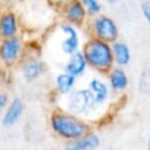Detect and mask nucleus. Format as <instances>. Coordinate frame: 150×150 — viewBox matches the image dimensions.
Wrapping results in <instances>:
<instances>
[{
	"mask_svg": "<svg viewBox=\"0 0 150 150\" xmlns=\"http://www.w3.org/2000/svg\"><path fill=\"white\" fill-rule=\"evenodd\" d=\"M141 9H142V13H143L145 20L150 23V0H144L141 4Z\"/></svg>",
	"mask_w": 150,
	"mask_h": 150,
	"instance_id": "nucleus-18",
	"label": "nucleus"
},
{
	"mask_svg": "<svg viewBox=\"0 0 150 150\" xmlns=\"http://www.w3.org/2000/svg\"><path fill=\"white\" fill-rule=\"evenodd\" d=\"M111 50H112V56L114 60L118 63V64H127L130 61V50L129 47L121 41H114L112 46H111Z\"/></svg>",
	"mask_w": 150,
	"mask_h": 150,
	"instance_id": "nucleus-10",
	"label": "nucleus"
},
{
	"mask_svg": "<svg viewBox=\"0 0 150 150\" xmlns=\"http://www.w3.org/2000/svg\"><path fill=\"white\" fill-rule=\"evenodd\" d=\"M70 0H47V2L49 4V6H52L53 8L60 11L61 8H63Z\"/></svg>",
	"mask_w": 150,
	"mask_h": 150,
	"instance_id": "nucleus-19",
	"label": "nucleus"
},
{
	"mask_svg": "<svg viewBox=\"0 0 150 150\" xmlns=\"http://www.w3.org/2000/svg\"><path fill=\"white\" fill-rule=\"evenodd\" d=\"M6 101H7V96L5 95V94H2V93H0V110L5 107V104H6Z\"/></svg>",
	"mask_w": 150,
	"mask_h": 150,
	"instance_id": "nucleus-20",
	"label": "nucleus"
},
{
	"mask_svg": "<svg viewBox=\"0 0 150 150\" xmlns=\"http://www.w3.org/2000/svg\"><path fill=\"white\" fill-rule=\"evenodd\" d=\"M90 27L94 38L112 43L118 38V27L114 19L105 14H97L91 16Z\"/></svg>",
	"mask_w": 150,
	"mask_h": 150,
	"instance_id": "nucleus-3",
	"label": "nucleus"
},
{
	"mask_svg": "<svg viewBox=\"0 0 150 150\" xmlns=\"http://www.w3.org/2000/svg\"><path fill=\"white\" fill-rule=\"evenodd\" d=\"M20 23L18 14L9 9L5 8L0 12V38L7 39L12 36H16L19 33Z\"/></svg>",
	"mask_w": 150,
	"mask_h": 150,
	"instance_id": "nucleus-5",
	"label": "nucleus"
},
{
	"mask_svg": "<svg viewBox=\"0 0 150 150\" xmlns=\"http://www.w3.org/2000/svg\"><path fill=\"white\" fill-rule=\"evenodd\" d=\"M148 150H150V138H149V143H148Z\"/></svg>",
	"mask_w": 150,
	"mask_h": 150,
	"instance_id": "nucleus-23",
	"label": "nucleus"
},
{
	"mask_svg": "<svg viewBox=\"0 0 150 150\" xmlns=\"http://www.w3.org/2000/svg\"><path fill=\"white\" fill-rule=\"evenodd\" d=\"M89 16L97 15L102 12V4L100 0H80Z\"/></svg>",
	"mask_w": 150,
	"mask_h": 150,
	"instance_id": "nucleus-14",
	"label": "nucleus"
},
{
	"mask_svg": "<svg viewBox=\"0 0 150 150\" xmlns=\"http://www.w3.org/2000/svg\"><path fill=\"white\" fill-rule=\"evenodd\" d=\"M53 129L66 138H79L84 135L87 127L73 116L55 114L52 117Z\"/></svg>",
	"mask_w": 150,
	"mask_h": 150,
	"instance_id": "nucleus-2",
	"label": "nucleus"
},
{
	"mask_svg": "<svg viewBox=\"0 0 150 150\" xmlns=\"http://www.w3.org/2000/svg\"><path fill=\"white\" fill-rule=\"evenodd\" d=\"M94 103V96L88 90H79L70 97V107L73 110L83 112Z\"/></svg>",
	"mask_w": 150,
	"mask_h": 150,
	"instance_id": "nucleus-8",
	"label": "nucleus"
},
{
	"mask_svg": "<svg viewBox=\"0 0 150 150\" xmlns=\"http://www.w3.org/2000/svg\"><path fill=\"white\" fill-rule=\"evenodd\" d=\"M22 109H23V107H22L21 101L19 98L14 100L13 103L11 104V107L8 108L5 117H4V124L5 125H12V124H14L18 121V118L20 117V115L22 112Z\"/></svg>",
	"mask_w": 150,
	"mask_h": 150,
	"instance_id": "nucleus-12",
	"label": "nucleus"
},
{
	"mask_svg": "<svg viewBox=\"0 0 150 150\" xmlns=\"http://www.w3.org/2000/svg\"><path fill=\"white\" fill-rule=\"evenodd\" d=\"M60 13L66 22L74 26H81L87 20V12L80 0H70L63 8L60 9Z\"/></svg>",
	"mask_w": 150,
	"mask_h": 150,
	"instance_id": "nucleus-4",
	"label": "nucleus"
},
{
	"mask_svg": "<svg viewBox=\"0 0 150 150\" xmlns=\"http://www.w3.org/2000/svg\"><path fill=\"white\" fill-rule=\"evenodd\" d=\"M43 70V64L40 61H30L29 63H27V66L25 67V77L28 80H33L36 76H39L41 74V71Z\"/></svg>",
	"mask_w": 150,
	"mask_h": 150,
	"instance_id": "nucleus-13",
	"label": "nucleus"
},
{
	"mask_svg": "<svg viewBox=\"0 0 150 150\" xmlns=\"http://www.w3.org/2000/svg\"><path fill=\"white\" fill-rule=\"evenodd\" d=\"M105 2H108V4H110V5H114V4L117 2V0H105Z\"/></svg>",
	"mask_w": 150,
	"mask_h": 150,
	"instance_id": "nucleus-21",
	"label": "nucleus"
},
{
	"mask_svg": "<svg viewBox=\"0 0 150 150\" xmlns=\"http://www.w3.org/2000/svg\"><path fill=\"white\" fill-rule=\"evenodd\" d=\"M74 80H75V76L71 75V74H61L57 76L56 79V82H57V87L59 89L62 91V93H66L68 91L71 86L74 84Z\"/></svg>",
	"mask_w": 150,
	"mask_h": 150,
	"instance_id": "nucleus-15",
	"label": "nucleus"
},
{
	"mask_svg": "<svg viewBox=\"0 0 150 150\" xmlns=\"http://www.w3.org/2000/svg\"><path fill=\"white\" fill-rule=\"evenodd\" d=\"M22 48L21 40L16 36L2 39L0 43V57L6 62H13L19 56Z\"/></svg>",
	"mask_w": 150,
	"mask_h": 150,
	"instance_id": "nucleus-6",
	"label": "nucleus"
},
{
	"mask_svg": "<svg viewBox=\"0 0 150 150\" xmlns=\"http://www.w3.org/2000/svg\"><path fill=\"white\" fill-rule=\"evenodd\" d=\"M98 145V138L95 135L86 136L79 141L71 142L68 144L67 150H94Z\"/></svg>",
	"mask_w": 150,
	"mask_h": 150,
	"instance_id": "nucleus-11",
	"label": "nucleus"
},
{
	"mask_svg": "<svg viewBox=\"0 0 150 150\" xmlns=\"http://www.w3.org/2000/svg\"><path fill=\"white\" fill-rule=\"evenodd\" d=\"M111 84L115 89H122L127 86V76L122 69H115L111 74Z\"/></svg>",
	"mask_w": 150,
	"mask_h": 150,
	"instance_id": "nucleus-16",
	"label": "nucleus"
},
{
	"mask_svg": "<svg viewBox=\"0 0 150 150\" xmlns=\"http://www.w3.org/2000/svg\"><path fill=\"white\" fill-rule=\"evenodd\" d=\"M82 54L87 63L100 70L110 69L114 62L110 43L96 38H91L84 43Z\"/></svg>",
	"mask_w": 150,
	"mask_h": 150,
	"instance_id": "nucleus-1",
	"label": "nucleus"
},
{
	"mask_svg": "<svg viewBox=\"0 0 150 150\" xmlns=\"http://www.w3.org/2000/svg\"><path fill=\"white\" fill-rule=\"evenodd\" d=\"M70 59L66 66V69L69 74L76 76V75H80L83 73L84 68H86V64H87V61L83 56V54L81 52H74L73 54H70Z\"/></svg>",
	"mask_w": 150,
	"mask_h": 150,
	"instance_id": "nucleus-9",
	"label": "nucleus"
},
{
	"mask_svg": "<svg viewBox=\"0 0 150 150\" xmlns=\"http://www.w3.org/2000/svg\"><path fill=\"white\" fill-rule=\"evenodd\" d=\"M60 28L67 35V39H64L62 42V50L67 54H73L74 52L77 50V47H79L77 30L74 25L68 23V22H63Z\"/></svg>",
	"mask_w": 150,
	"mask_h": 150,
	"instance_id": "nucleus-7",
	"label": "nucleus"
},
{
	"mask_svg": "<svg viewBox=\"0 0 150 150\" xmlns=\"http://www.w3.org/2000/svg\"><path fill=\"white\" fill-rule=\"evenodd\" d=\"M90 86H91L93 90L96 93L95 100L97 102H102L105 98V96H107V87L102 82H100L97 80H93L91 83H90Z\"/></svg>",
	"mask_w": 150,
	"mask_h": 150,
	"instance_id": "nucleus-17",
	"label": "nucleus"
},
{
	"mask_svg": "<svg viewBox=\"0 0 150 150\" xmlns=\"http://www.w3.org/2000/svg\"><path fill=\"white\" fill-rule=\"evenodd\" d=\"M12 0H0V4H6V2H9Z\"/></svg>",
	"mask_w": 150,
	"mask_h": 150,
	"instance_id": "nucleus-22",
	"label": "nucleus"
}]
</instances>
